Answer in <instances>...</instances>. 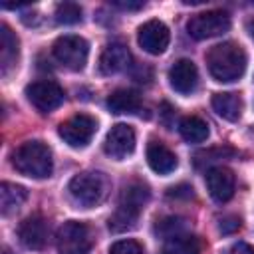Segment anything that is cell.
<instances>
[{
	"label": "cell",
	"mask_w": 254,
	"mask_h": 254,
	"mask_svg": "<svg viewBox=\"0 0 254 254\" xmlns=\"http://www.w3.org/2000/svg\"><path fill=\"white\" fill-rule=\"evenodd\" d=\"M157 232L163 234L165 238H171V236H175V234H181V232H183V220L177 218V216L163 218V220L157 224Z\"/></svg>",
	"instance_id": "25"
},
{
	"label": "cell",
	"mask_w": 254,
	"mask_h": 254,
	"mask_svg": "<svg viewBox=\"0 0 254 254\" xmlns=\"http://www.w3.org/2000/svg\"><path fill=\"white\" fill-rule=\"evenodd\" d=\"M18 52H20V40L12 32L8 24H0V67L2 75H8V71L16 65L18 62Z\"/></svg>",
	"instance_id": "16"
},
{
	"label": "cell",
	"mask_w": 254,
	"mask_h": 254,
	"mask_svg": "<svg viewBox=\"0 0 254 254\" xmlns=\"http://www.w3.org/2000/svg\"><path fill=\"white\" fill-rule=\"evenodd\" d=\"M109 254H143V246L137 242V240H117L111 244L109 248Z\"/></svg>",
	"instance_id": "26"
},
{
	"label": "cell",
	"mask_w": 254,
	"mask_h": 254,
	"mask_svg": "<svg viewBox=\"0 0 254 254\" xmlns=\"http://www.w3.org/2000/svg\"><path fill=\"white\" fill-rule=\"evenodd\" d=\"M206 189H208V194L216 200V202H228L234 194V185H236V179H234V173L228 169V167H210L206 171Z\"/></svg>",
	"instance_id": "11"
},
{
	"label": "cell",
	"mask_w": 254,
	"mask_h": 254,
	"mask_svg": "<svg viewBox=\"0 0 254 254\" xmlns=\"http://www.w3.org/2000/svg\"><path fill=\"white\" fill-rule=\"evenodd\" d=\"M224 254H254V246L246 244V242H236L232 244Z\"/></svg>",
	"instance_id": "28"
},
{
	"label": "cell",
	"mask_w": 254,
	"mask_h": 254,
	"mask_svg": "<svg viewBox=\"0 0 254 254\" xmlns=\"http://www.w3.org/2000/svg\"><path fill=\"white\" fill-rule=\"evenodd\" d=\"M28 198V190L20 185H14V183H2L0 185V208H2V214H12L16 212Z\"/></svg>",
	"instance_id": "19"
},
{
	"label": "cell",
	"mask_w": 254,
	"mask_h": 254,
	"mask_svg": "<svg viewBox=\"0 0 254 254\" xmlns=\"http://www.w3.org/2000/svg\"><path fill=\"white\" fill-rule=\"evenodd\" d=\"M48 234H50L48 222L44 220L42 214H30L18 226V236L22 244L30 250H42L48 242Z\"/></svg>",
	"instance_id": "13"
},
{
	"label": "cell",
	"mask_w": 254,
	"mask_h": 254,
	"mask_svg": "<svg viewBox=\"0 0 254 254\" xmlns=\"http://www.w3.org/2000/svg\"><path fill=\"white\" fill-rule=\"evenodd\" d=\"M131 54L127 50L125 44L121 42H111L105 46V50L101 52L99 58V71L103 75H111V73H119L129 65Z\"/></svg>",
	"instance_id": "14"
},
{
	"label": "cell",
	"mask_w": 254,
	"mask_h": 254,
	"mask_svg": "<svg viewBox=\"0 0 254 254\" xmlns=\"http://www.w3.org/2000/svg\"><path fill=\"white\" fill-rule=\"evenodd\" d=\"M242 99L238 93H230V91H222V93H214L212 95V109L226 121H238L242 115Z\"/></svg>",
	"instance_id": "17"
},
{
	"label": "cell",
	"mask_w": 254,
	"mask_h": 254,
	"mask_svg": "<svg viewBox=\"0 0 254 254\" xmlns=\"http://www.w3.org/2000/svg\"><path fill=\"white\" fill-rule=\"evenodd\" d=\"M95 129H97L95 119L89 117V115H85V113H79V115H73V117H69L67 121L60 123L58 135H60V137L64 139V143H67L69 147L81 149V147H85V145L91 141Z\"/></svg>",
	"instance_id": "7"
},
{
	"label": "cell",
	"mask_w": 254,
	"mask_h": 254,
	"mask_svg": "<svg viewBox=\"0 0 254 254\" xmlns=\"http://www.w3.org/2000/svg\"><path fill=\"white\" fill-rule=\"evenodd\" d=\"M137 42L147 54L159 56L169 48L171 34H169V28L161 20H149L143 26H139Z\"/></svg>",
	"instance_id": "9"
},
{
	"label": "cell",
	"mask_w": 254,
	"mask_h": 254,
	"mask_svg": "<svg viewBox=\"0 0 254 254\" xmlns=\"http://www.w3.org/2000/svg\"><path fill=\"white\" fill-rule=\"evenodd\" d=\"M149 196H151L149 187L145 183H141V181H133V183L125 185V189L121 190L119 202L121 204H127V206H133L137 210H143L145 204L149 202Z\"/></svg>",
	"instance_id": "23"
},
{
	"label": "cell",
	"mask_w": 254,
	"mask_h": 254,
	"mask_svg": "<svg viewBox=\"0 0 254 254\" xmlns=\"http://www.w3.org/2000/svg\"><path fill=\"white\" fill-rule=\"evenodd\" d=\"M238 228H240V218H236V216H226L224 220H220V232L222 234H230Z\"/></svg>",
	"instance_id": "27"
},
{
	"label": "cell",
	"mask_w": 254,
	"mask_h": 254,
	"mask_svg": "<svg viewBox=\"0 0 254 254\" xmlns=\"http://www.w3.org/2000/svg\"><path fill=\"white\" fill-rule=\"evenodd\" d=\"M87 56H89V44L81 36L67 34V36H60L54 42V58L71 71H81L87 64Z\"/></svg>",
	"instance_id": "5"
},
{
	"label": "cell",
	"mask_w": 254,
	"mask_h": 254,
	"mask_svg": "<svg viewBox=\"0 0 254 254\" xmlns=\"http://www.w3.org/2000/svg\"><path fill=\"white\" fill-rule=\"evenodd\" d=\"M2 254H12V252H10V248H8V246H4V250H2Z\"/></svg>",
	"instance_id": "31"
},
{
	"label": "cell",
	"mask_w": 254,
	"mask_h": 254,
	"mask_svg": "<svg viewBox=\"0 0 254 254\" xmlns=\"http://www.w3.org/2000/svg\"><path fill=\"white\" fill-rule=\"evenodd\" d=\"M103 149L109 157H113L117 161L129 157L135 151V131H133V127L127 125V123L113 125L105 135Z\"/></svg>",
	"instance_id": "10"
},
{
	"label": "cell",
	"mask_w": 254,
	"mask_h": 254,
	"mask_svg": "<svg viewBox=\"0 0 254 254\" xmlns=\"http://www.w3.org/2000/svg\"><path fill=\"white\" fill-rule=\"evenodd\" d=\"M26 97L36 109L48 113L64 103V89L52 79H40V81H32L26 87Z\"/></svg>",
	"instance_id": "8"
},
{
	"label": "cell",
	"mask_w": 254,
	"mask_h": 254,
	"mask_svg": "<svg viewBox=\"0 0 254 254\" xmlns=\"http://www.w3.org/2000/svg\"><path fill=\"white\" fill-rule=\"evenodd\" d=\"M230 30V16L224 10H206L190 16L187 22V32L194 40H208L222 36Z\"/></svg>",
	"instance_id": "6"
},
{
	"label": "cell",
	"mask_w": 254,
	"mask_h": 254,
	"mask_svg": "<svg viewBox=\"0 0 254 254\" xmlns=\"http://www.w3.org/2000/svg\"><path fill=\"white\" fill-rule=\"evenodd\" d=\"M113 6H117V8H121V10H141L143 6H145V2H111Z\"/></svg>",
	"instance_id": "29"
},
{
	"label": "cell",
	"mask_w": 254,
	"mask_h": 254,
	"mask_svg": "<svg viewBox=\"0 0 254 254\" xmlns=\"http://www.w3.org/2000/svg\"><path fill=\"white\" fill-rule=\"evenodd\" d=\"M163 252L165 254H202V242L192 234L181 232L165 240Z\"/></svg>",
	"instance_id": "20"
},
{
	"label": "cell",
	"mask_w": 254,
	"mask_h": 254,
	"mask_svg": "<svg viewBox=\"0 0 254 254\" xmlns=\"http://www.w3.org/2000/svg\"><path fill=\"white\" fill-rule=\"evenodd\" d=\"M67 190L77 204L95 206L107 196L109 179L105 177V173H99V171H83L69 181Z\"/></svg>",
	"instance_id": "3"
},
{
	"label": "cell",
	"mask_w": 254,
	"mask_h": 254,
	"mask_svg": "<svg viewBox=\"0 0 254 254\" xmlns=\"http://www.w3.org/2000/svg\"><path fill=\"white\" fill-rule=\"evenodd\" d=\"M81 20V8L75 2H62L56 6V22L58 24H77Z\"/></svg>",
	"instance_id": "24"
},
{
	"label": "cell",
	"mask_w": 254,
	"mask_h": 254,
	"mask_svg": "<svg viewBox=\"0 0 254 254\" xmlns=\"http://www.w3.org/2000/svg\"><path fill=\"white\" fill-rule=\"evenodd\" d=\"M246 30H248V34H250V38L254 40V18H250V20L246 22Z\"/></svg>",
	"instance_id": "30"
},
{
	"label": "cell",
	"mask_w": 254,
	"mask_h": 254,
	"mask_svg": "<svg viewBox=\"0 0 254 254\" xmlns=\"http://www.w3.org/2000/svg\"><path fill=\"white\" fill-rule=\"evenodd\" d=\"M179 133L189 143H202L208 139L210 131H208V125L204 119H200L196 115H187L179 123Z\"/></svg>",
	"instance_id": "21"
},
{
	"label": "cell",
	"mask_w": 254,
	"mask_h": 254,
	"mask_svg": "<svg viewBox=\"0 0 254 254\" xmlns=\"http://www.w3.org/2000/svg\"><path fill=\"white\" fill-rule=\"evenodd\" d=\"M169 83L177 93H183V95L192 93L198 85V69L194 62L187 58L175 62L169 69Z\"/></svg>",
	"instance_id": "12"
},
{
	"label": "cell",
	"mask_w": 254,
	"mask_h": 254,
	"mask_svg": "<svg viewBox=\"0 0 254 254\" xmlns=\"http://www.w3.org/2000/svg\"><path fill=\"white\" fill-rule=\"evenodd\" d=\"M206 67L216 81H236L246 71V54L236 42H220L206 52Z\"/></svg>",
	"instance_id": "1"
},
{
	"label": "cell",
	"mask_w": 254,
	"mask_h": 254,
	"mask_svg": "<svg viewBox=\"0 0 254 254\" xmlns=\"http://www.w3.org/2000/svg\"><path fill=\"white\" fill-rule=\"evenodd\" d=\"M107 107L111 113H135L141 109V97L133 89H115L107 97Z\"/></svg>",
	"instance_id": "18"
},
{
	"label": "cell",
	"mask_w": 254,
	"mask_h": 254,
	"mask_svg": "<svg viewBox=\"0 0 254 254\" xmlns=\"http://www.w3.org/2000/svg\"><path fill=\"white\" fill-rule=\"evenodd\" d=\"M139 214H141V210L119 202L117 208H115V212L109 216L107 226H109L111 232H125V230H131V228H135Z\"/></svg>",
	"instance_id": "22"
},
{
	"label": "cell",
	"mask_w": 254,
	"mask_h": 254,
	"mask_svg": "<svg viewBox=\"0 0 254 254\" xmlns=\"http://www.w3.org/2000/svg\"><path fill=\"white\" fill-rule=\"evenodd\" d=\"M56 246L60 254H89L93 236L87 224L79 220H67L58 228Z\"/></svg>",
	"instance_id": "4"
},
{
	"label": "cell",
	"mask_w": 254,
	"mask_h": 254,
	"mask_svg": "<svg viewBox=\"0 0 254 254\" xmlns=\"http://www.w3.org/2000/svg\"><path fill=\"white\" fill-rule=\"evenodd\" d=\"M147 163L159 175H169L179 165L177 155L163 141H157V139L149 141V145H147Z\"/></svg>",
	"instance_id": "15"
},
{
	"label": "cell",
	"mask_w": 254,
	"mask_h": 254,
	"mask_svg": "<svg viewBox=\"0 0 254 254\" xmlns=\"http://www.w3.org/2000/svg\"><path fill=\"white\" fill-rule=\"evenodd\" d=\"M12 165L20 175L46 179L54 171L52 151L42 141H26L12 153Z\"/></svg>",
	"instance_id": "2"
}]
</instances>
